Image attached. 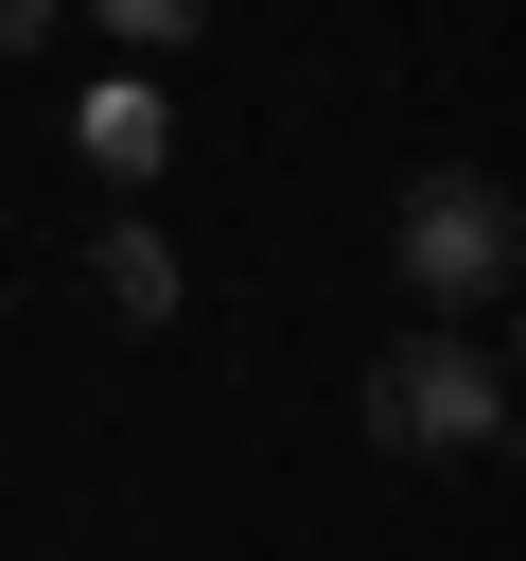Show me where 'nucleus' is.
I'll list each match as a JSON object with an SVG mask.
<instances>
[{"label":"nucleus","mask_w":526,"mask_h":561,"mask_svg":"<svg viewBox=\"0 0 526 561\" xmlns=\"http://www.w3.org/2000/svg\"><path fill=\"white\" fill-rule=\"evenodd\" d=\"M351 421H368V456H403V473H473V456L508 438V368H491L473 333H438V316H403V333L368 351V386H351Z\"/></svg>","instance_id":"1"},{"label":"nucleus","mask_w":526,"mask_h":561,"mask_svg":"<svg viewBox=\"0 0 526 561\" xmlns=\"http://www.w3.org/2000/svg\"><path fill=\"white\" fill-rule=\"evenodd\" d=\"M386 263H403V298H421L438 333H473V316L526 280V193H508V175H473V158H438V175H403Z\"/></svg>","instance_id":"2"},{"label":"nucleus","mask_w":526,"mask_h":561,"mask_svg":"<svg viewBox=\"0 0 526 561\" xmlns=\"http://www.w3.org/2000/svg\"><path fill=\"white\" fill-rule=\"evenodd\" d=\"M70 140H88V175H105V193H158V158H175V105H158V70H105V88L70 105Z\"/></svg>","instance_id":"3"},{"label":"nucleus","mask_w":526,"mask_h":561,"mask_svg":"<svg viewBox=\"0 0 526 561\" xmlns=\"http://www.w3.org/2000/svg\"><path fill=\"white\" fill-rule=\"evenodd\" d=\"M88 298H105L123 333H175V298H193V263L158 245V210H105V228H88Z\"/></svg>","instance_id":"4"},{"label":"nucleus","mask_w":526,"mask_h":561,"mask_svg":"<svg viewBox=\"0 0 526 561\" xmlns=\"http://www.w3.org/2000/svg\"><path fill=\"white\" fill-rule=\"evenodd\" d=\"M70 18H105V35H123V70H158V53H193V35H210V0H70Z\"/></svg>","instance_id":"5"},{"label":"nucleus","mask_w":526,"mask_h":561,"mask_svg":"<svg viewBox=\"0 0 526 561\" xmlns=\"http://www.w3.org/2000/svg\"><path fill=\"white\" fill-rule=\"evenodd\" d=\"M53 18H70V0H0V70H18V53L53 35Z\"/></svg>","instance_id":"6"}]
</instances>
